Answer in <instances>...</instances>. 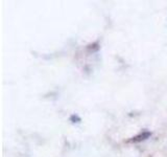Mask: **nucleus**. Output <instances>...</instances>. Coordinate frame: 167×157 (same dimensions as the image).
Listing matches in <instances>:
<instances>
[{
	"mask_svg": "<svg viewBox=\"0 0 167 157\" xmlns=\"http://www.w3.org/2000/svg\"><path fill=\"white\" fill-rule=\"evenodd\" d=\"M151 135V133L149 132H144L142 133L141 135H139V136H136V137L133 139V141H143V139H145V138H147L148 136Z\"/></svg>",
	"mask_w": 167,
	"mask_h": 157,
	"instance_id": "1",
	"label": "nucleus"
}]
</instances>
